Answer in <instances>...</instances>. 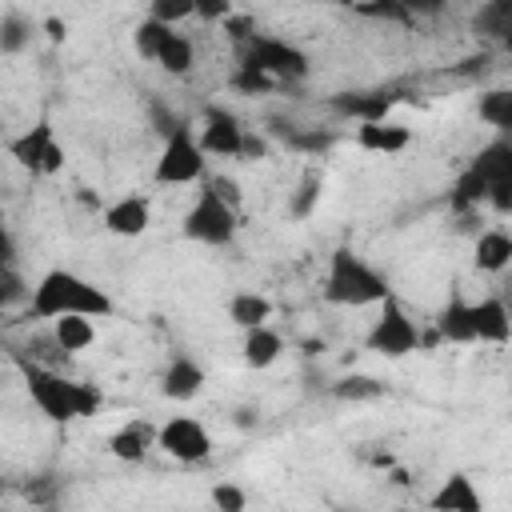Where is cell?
I'll use <instances>...</instances> for the list:
<instances>
[{"label":"cell","mask_w":512,"mask_h":512,"mask_svg":"<svg viewBox=\"0 0 512 512\" xmlns=\"http://www.w3.org/2000/svg\"><path fill=\"white\" fill-rule=\"evenodd\" d=\"M184 236L200 244H228L236 236V208L212 184H204L196 204L184 216Z\"/></svg>","instance_id":"4"},{"label":"cell","mask_w":512,"mask_h":512,"mask_svg":"<svg viewBox=\"0 0 512 512\" xmlns=\"http://www.w3.org/2000/svg\"><path fill=\"white\" fill-rule=\"evenodd\" d=\"M476 112H480L484 124H492L500 132H512V88H488V92H480Z\"/></svg>","instance_id":"25"},{"label":"cell","mask_w":512,"mask_h":512,"mask_svg":"<svg viewBox=\"0 0 512 512\" xmlns=\"http://www.w3.org/2000/svg\"><path fill=\"white\" fill-rule=\"evenodd\" d=\"M268 128H272V136H280L296 152H324L332 144V136L316 132V128H296V124H284V120H268Z\"/></svg>","instance_id":"26"},{"label":"cell","mask_w":512,"mask_h":512,"mask_svg":"<svg viewBox=\"0 0 512 512\" xmlns=\"http://www.w3.org/2000/svg\"><path fill=\"white\" fill-rule=\"evenodd\" d=\"M472 32L484 44L512 52V0H484L472 16Z\"/></svg>","instance_id":"12"},{"label":"cell","mask_w":512,"mask_h":512,"mask_svg":"<svg viewBox=\"0 0 512 512\" xmlns=\"http://www.w3.org/2000/svg\"><path fill=\"white\" fill-rule=\"evenodd\" d=\"M332 396L336 400H380L384 396V384L376 380V376H364V372H352V376H340L336 384H332Z\"/></svg>","instance_id":"29"},{"label":"cell","mask_w":512,"mask_h":512,"mask_svg":"<svg viewBox=\"0 0 512 512\" xmlns=\"http://www.w3.org/2000/svg\"><path fill=\"white\" fill-rule=\"evenodd\" d=\"M28 40H32V24L20 12H4V20H0V52L4 56H16Z\"/></svg>","instance_id":"30"},{"label":"cell","mask_w":512,"mask_h":512,"mask_svg":"<svg viewBox=\"0 0 512 512\" xmlns=\"http://www.w3.org/2000/svg\"><path fill=\"white\" fill-rule=\"evenodd\" d=\"M24 496H28L32 504H44V508H48V504H52V496H56V480H48V476H36V480L24 488Z\"/></svg>","instance_id":"38"},{"label":"cell","mask_w":512,"mask_h":512,"mask_svg":"<svg viewBox=\"0 0 512 512\" xmlns=\"http://www.w3.org/2000/svg\"><path fill=\"white\" fill-rule=\"evenodd\" d=\"M472 328H476V340H488V344H504L512 340V312L500 296H488L480 304H472Z\"/></svg>","instance_id":"13"},{"label":"cell","mask_w":512,"mask_h":512,"mask_svg":"<svg viewBox=\"0 0 512 512\" xmlns=\"http://www.w3.org/2000/svg\"><path fill=\"white\" fill-rule=\"evenodd\" d=\"M208 184H212V188H216V192H220V196H224L232 208H240V184H236L232 176H212Z\"/></svg>","instance_id":"40"},{"label":"cell","mask_w":512,"mask_h":512,"mask_svg":"<svg viewBox=\"0 0 512 512\" xmlns=\"http://www.w3.org/2000/svg\"><path fill=\"white\" fill-rule=\"evenodd\" d=\"M436 332H440V340H448V344H472V340H476L472 304H464L460 296H452V300L440 308V316H436Z\"/></svg>","instance_id":"18"},{"label":"cell","mask_w":512,"mask_h":512,"mask_svg":"<svg viewBox=\"0 0 512 512\" xmlns=\"http://www.w3.org/2000/svg\"><path fill=\"white\" fill-rule=\"evenodd\" d=\"M476 268L480 272H500V268H508L512 264V236L508 232H500V228H488V232H480L476 236Z\"/></svg>","instance_id":"20"},{"label":"cell","mask_w":512,"mask_h":512,"mask_svg":"<svg viewBox=\"0 0 512 512\" xmlns=\"http://www.w3.org/2000/svg\"><path fill=\"white\" fill-rule=\"evenodd\" d=\"M20 300H32V288L24 284V276L16 272V264H0V304H20Z\"/></svg>","instance_id":"33"},{"label":"cell","mask_w":512,"mask_h":512,"mask_svg":"<svg viewBox=\"0 0 512 512\" xmlns=\"http://www.w3.org/2000/svg\"><path fill=\"white\" fill-rule=\"evenodd\" d=\"M156 64H160L164 72H172V76H184V72L192 68V40L180 36V32H172V40L164 44V52H160Z\"/></svg>","instance_id":"32"},{"label":"cell","mask_w":512,"mask_h":512,"mask_svg":"<svg viewBox=\"0 0 512 512\" xmlns=\"http://www.w3.org/2000/svg\"><path fill=\"white\" fill-rule=\"evenodd\" d=\"M200 388H204V368L188 356H172L160 376V392L168 400H192V396H200Z\"/></svg>","instance_id":"14"},{"label":"cell","mask_w":512,"mask_h":512,"mask_svg":"<svg viewBox=\"0 0 512 512\" xmlns=\"http://www.w3.org/2000/svg\"><path fill=\"white\" fill-rule=\"evenodd\" d=\"M236 424H240V428H252V424H256V412H252V408H240V412H236Z\"/></svg>","instance_id":"43"},{"label":"cell","mask_w":512,"mask_h":512,"mask_svg":"<svg viewBox=\"0 0 512 512\" xmlns=\"http://www.w3.org/2000/svg\"><path fill=\"white\" fill-rule=\"evenodd\" d=\"M432 508H456V512H480V492L472 488V480L468 476H448L444 484H440V492L432 496Z\"/></svg>","instance_id":"22"},{"label":"cell","mask_w":512,"mask_h":512,"mask_svg":"<svg viewBox=\"0 0 512 512\" xmlns=\"http://www.w3.org/2000/svg\"><path fill=\"white\" fill-rule=\"evenodd\" d=\"M224 32L232 36V40H240V44H248L256 32H252V20L248 16H224Z\"/></svg>","instance_id":"39"},{"label":"cell","mask_w":512,"mask_h":512,"mask_svg":"<svg viewBox=\"0 0 512 512\" xmlns=\"http://www.w3.org/2000/svg\"><path fill=\"white\" fill-rule=\"evenodd\" d=\"M156 440H160V448H164L168 456H176V460H184V464H196V460H204V456L212 452V436H208L204 424L192 420V416H172V420L156 432Z\"/></svg>","instance_id":"10"},{"label":"cell","mask_w":512,"mask_h":512,"mask_svg":"<svg viewBox=\"0 0 512 512\" xmlns=\"http://www.w3.org/2000/svg\"><path fill=\"white\" fill-rule=\"evenodd\" d=\"M48 36H52V40H64V24H60V20H48Z\"/></svg>","instance_id":"45"},{"label":"cell","mask_w":512,"mask_h":512,"mask_svg":"<svg viewBox=\"0 0 512 512\" xmlns=\"http://www.w3.org/2000/svg\"><path fill=\"white\" fill-rule=\"evenodd\" d=\"M8 156H12L20 168H28V172H44V176L60 172V164H64V152H60V144H56L48 120H40V124L28 128L24 136L8 140Z\"/></svg>","instance_id":"8"},{"label":"cell","mask_w":512,"mask_h":512,"mask_svg":"<svg viewBox=\"0 0 512 512\" xmlns=\"http://www.w3.org/2000/svg\"><path fill=\"white\" fill-rule=\"evenodd\" d=\"M408 8H424V12H432V8H440L444 0H404Z\"/></svg>","instance_id":"44"},{"label":"cell","mask_w":512,"mask_h":512,"mask_svg":"<svg viewBox=\"0 0 512 512\" xmlns=\"http://www.w3.org/2000/svg\"><path fill=\"white\" fill-rule=\"evenodd\" d=\"M388 280L364 264L352 248H336L328 260V276H324V300L328 304H344V308H364V304H380L388 300Z\"/></svg>","instance_id":"3"},{"label":"cell","mask_w":512,"mask_h":512,"mask_svg":"<svg viewBox=\"0 0 512 512\" xmlns=\"http://www.w3.org/2000/svg\"><path fill=\"white\" fill-rule=\"evenodd\" d=\"M20 372H24V384H28V396L36 400V408L64 424V420H76V416H92L100 408V392L88 388V384H76V380H64L60 372H52L48 364L40 360H28V356H16Z\"/></svg>","instance_id":"1"},{"label":"cell","mask_w":512,"mask_h":512,"mask_svg":"<svg viewBox=\"0 0 512 512\" xmlns=\"http://www.w3.org/2000/svg\"><path fill=\"white\" fill-rule=\"evenodd\" d=\"M148 16H156V20H164V24H176V20L196 16V0H152Z\"/></svg>","instance_id":"35"},{"label":"cell","mask_w":512,"mask_h":512,"mask_svg":"<svg viewBox=\"0 0 512 512\" xmlns=\"http://www.w3.org/2000/svg\"><path fill=\"white\" fill-rule=\"evenodd\" d=\"M68 312L108 316L112 312V300L104 296V288L88 284L84 276H76L68 268H52L32 288V316L36 320H56V316H68Z\"/></svg>","instance_id":"2"},{"label":"cell","mask_w":512,"mask_h":512,"mask_svg":"<svg viewBox=\"0 0 512 512\" xmlns=\"http://www.w3.org/2000/svg\"><path fill=\"white\" fill-rule=\"evenodd\" d=\"M236 88H244V92H264V88H272V76L260 72V68H252V64H244L240 76H236Z\"/></svg>","instance_id":"37"},{"label":"cell","mask_w":512,"mask_h":512,"mask_svg":"<svg viewBox=\"0 0 512 512\" xmlns=\"http://www.w3.org/2000/svg\"><path fill=\"white\" fill-rule=\"evenodd\" d=\"M280 352H284V340L268 324L244 328V364L248 368H268V364H276Z\"/></svg>","instance_id":"19"},{"label":"cell","mask_w":512,"mask_h":512,"mask_svg":"<svg viewBox=\"0 0 512 512\" xmlns=\"http://www.w3.org/2000/svg\"><path fill=\"white\" fill-rule=\"evenodd\" d=\"M316 200H320V172H316V168H308V172L300 176V188H296V196L288 200V216H292V220H304V216H312Z\"/></svg>","instance_id":"31"},{"label":"cell","mask_w":512,"mask_h":512,"mask_svg":"<svg viewBox=\"0 0 512 512\" xmlns=\"http://www.w3.org/2000/svg\"><path fill=\"white\" fill-rule=\"evenodd\" d=\"M200 176H204V144L180 120L164 136V148H160V160H156V180L160 184H192Z\"/></svg>","instance_id":"5"},{"label":"cell","mask_w":512,"mask_h":512,"mask_svg":"<svg viewBox=\"0 0 512 512\" xmlns=\"http://www.w3.org/2000/svg\"><path fill=\"white\" fill-rule=\"evenodd\" d=\"M152 440H156V432H152L148 424L132 420V424H124L120 432H112L108 448H112V456H116V460H144V452H148V444H152Z\"/></svg>","instance_id":"23"},{"label":"cell","mask_w":512,"mask_h":512,"mask_svg":"<svg viewBox=\"0 0 512 512\" xmlns=\"http://www.w3.org/2000/svg\"><path fill=\"white\" fill-rule=\"evenodd\" d=\"M228 316H232V324H240V328L268 324V316H272V300L260 296V292H236L232 304H228Z\"/></svg>","instance_id":"24"},{"label":"cell","mask_w":512,"mask_h":512,"mask_svg":"<svg viewBox=\"0 0 512 512\" xmlns=\"http://www.w3.org/2000/svg\"><path fill=\"white\" fill-rule=\"evenodd\" d=\"M356 12L360 16H372V20H408V4L404 0H364V4H356Z\"/></svg>","instance_id":"34"},{"label":"cell","mask_w":512,"mask_h":512,"mask_svg":"<svg viewBox=\"0 0 512 512\" xmlns=\"http://www.w3.org/2000/svg\"><path fill=\"white\" fill-rule=\"evenodd\" d=\"M356 140L368 152H400V148H408L412 132L404 124H392V120H360Z\"/></svg>","instance_id":"16"},{"label":"cell","mask_w":512,"mask_h":512,"mask_svg":"<svg viewBox=\"0 0 512 512\" xmlns=\"http://www.w3.org/2000/svg\"><path fill=\"white\" fill-rule=\"evenodd\" d=\"M196 16L200 20H224L228 16V0H196Z\"/></svg>","instance_id":"41"},{"label":"cell","mask_w":512,"mask_h":512,"mask_svg":"<svg viewBox=\"0 0 512 512\" xmlns=\"http://www.w3.org/2000/svg\"><path fill=\"white\" fill-rule=\"evenodd\" d=\"M340 116H356V120H388V108L396 104L392 92H340L328 100Z\"/></svg>","instance_id":"15"},{"label":"cell","mask_w":512,"mask_h":512,"mask_svg":"<svg viewBox=\"0 0 512 512\" xmlns=\"http://www.w3.org/2000/svg\"><path fill=\"white\" fill-rule=\"evenodd\" d=\"M104 228L112 236H140L148 228V200L140 196H124L112 208H104Z\"/></svg>","instance_id":"17"},{"label":"cell","mask_w":512,"mask_h":512,"mask_svg":"<svg viewBox=\"0 0 512 512\" xmlns=\"http://www.w3.org/2000/svg\"><path fill=\"white\" fill-rule=\"evenodd\" d=\"M244 128H240V120L228 112V108H220V104H212L208 112H204V128H200V144H204V152L208 156H240L244 152Z\"/></svg>","instance_id":"11"},{"label":"cell","mask_w":512,"mask_h":512,"mask_svg":"<svg viewBox=\"0 0 512 512\" xmlns=\"http://www.w3.org/2000/svg\"><path fill=\"white\" fill-rule=\"evenodd\" d=\"M472 168L488 184V204L496 212H512V140H496V144L480 148Z\"/></svg>","instance_id":"9"},{"label":"cell","mask_w":512,"mask_h":512,"mask_svg":"<svg viewBox=\"0 0 512 512\" xmlns=\"http://www.w3.org/2000/svg\"><path fill=\"white\" fill-rule=\"evenodd\" d=\"M508 312H512V304H508Z\"/></svg>","instance_id":"46"},{"label":"cell","mask_w":512,"mask_h":512,"mask_svg":"<svg viewBox=\"0 0 512 512\" xmlns=\"http://www.w3.org/2000/svg\"><path fill=\"white\" fill-rule=\"evenodd\" d=\"M484 72H488V52L468 56V60H460V64H456V76H484Z\"/></svg>","instance_id":"42"},{"label":"cell","mask_w":512,"mask_h":512,"mask_svg":"<svg viewBox=\"0 0 512 512\" xmlns=\"http://www.w3.org/2000/svg\"><path fill=\"white\" fill-rule=\"evenodd\" d=\"M132 40H136V52H140L144 60H160V52H164V44L172 40V24H164V20H156V16H148V20H140V24H136V32H132Z\"/></svg>","instance_id":"27"},{"label":"cell","mask_w":512,"mask_h":512,"mask_svg":"<svg viewBox=\"0 0 512 512\" xmlns=\"http://www.w3.org/2000/svg\"><path fill=\"white\" fill-rule=\"evenodd\" d=\"M244 64L268 72L272 80H300L308 72V56L284 40H268V36H252L244 48Z\"/></svg>","instance_id":"7"},{"label":"cell","mask_w":512,"mask_h":512,"mask_svg":"<svg viewBox=\"0 0 512 512\" xmlns=\"http://www.w3.org/2000/svg\"><path fill=\"white\" fill-rule=\"evenodd\" d=\"M364 344H368L372 352L388 356V360H400V356H408V352L420 344V332H416V324L408 320V312L400 308L396 296L380 300V316H376V324H372V332H368Z\"/></svg>","instance_id":"6"},{"label":"cell","mask_w":512,"mask_h":512,"mask_svg":"<svg viewBox=\"0 0 512 512\" xmlns=\"http://www.w3.org/2000/svg\"><path fill=\"white\" fill-rule=\"evenodd\" d=\"M484 200H488V184H484V176L468 164V168L460 172L456 188H452V208H456V212H472V208H480Z\"/></svg>","instance_id":"28"},{"label":"cell","mask_w":512,"mask_h":512,"mask_svg":"<svg viewBox=\"0 0 512 512\" xmlns=\"http://www.w3.org/2000/svg\"><path fill=\"white\" fill-rule=\"evenodd\" d=\"M212 504L224 508V512H240V508L248 504V496H244L236 484H216V488H212Z\"/></svg>","instance_id":"36"},{"label":"cell","mask_w":512,"mask_h":512,"mask_svg":"<svg viewBox=\"0 0 512 512\" xmlns=\"http://www.w3.org/2000/svg\"><path fill=\"white\" fill-rule=\"evenodd\" d=\"M92 320H96V316H84V312L56 316V320H52V336L60 340V348H64V352H84V348L96 340Z\"/></svg>","instance_id":"21"}]
</instances>
